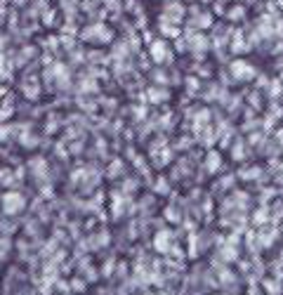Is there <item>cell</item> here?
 Returning a JSON list of instances; mask_svg holds the SVG:
<instances>
[{"label":"cell","instance_id":"6da1fadb","mask_svg":"<svg viewBox=\"0 0 283 295\" xmlns=\"http://www.w3.org/2000/svg\"><path fill=\"white\" fill-rule=\"evenodd\" d=\"M78 40L80 43H92V45H113L116 43V33L104 21H90V24H85L80 29Z\"/></svg>","mask_w":283,"mask_h":295},{"label":"cell","instance_id":"7a4b0ae2","mask_svg":"<svg viewBox=\"0 0 283 295\" xmlns=\"http://www.w3.org/2000/svg\"><path fill=\"white\" fill-rule=\"evenodd\" d=\"M38 48L36 45H21V48L14 52V66L21 69V66H29V62H38Z\"/></svg>","mask_w":283,"mask_h":295},{"label":"cell","instance_id":"3957f363","mask_svg":"<svg viewBox=\"0 0 283 295\" xmlns=\"http://www.w3.org/2000/svg\"><path fill=\"white\" fill-rule=\"evenodd\" d=\"M149 55H151V59H154L156 64H168L173 59L166 40H151V43H149Z\"/></svg>","mask_w":283,"mask_h":295},{"label":"cell","instance_id":"277c9868","mask_svg":"<svg viewBox=\"0 0 283 295\" xmlns=\"http://www.w3.org/2000/svg\"><path fill=\"white\" fill-rule=\"evenodd\" d=\"M3 208H5L7 215H17L19 210L24 208V196L17 194V191H7L3 196Z\"/></svg>","mask_w":283,"mask_h":295},{"label":"cell","instance_id":"5b68a950","mask_svg":"<svg viewBox=\"0 0 283 295\" xmlns=\"http://www.w3.org/2000/svg\"><path fill=\"white\" fill-rule=\"evenodd\" d=\"M87 64L90 66H111V55H106L104 50H87Z\"/></svg>","mask_w":283,"mask_h":295},{"label":"cell","instance_id":"8992f818","mask_svg":"<svg viewBox=\"0 0 283 295\" xmlns=\"http://www.w3.org/2000/svg\"><path fill=\"white\" fill-rule=\"evenodd\" d=\"M128 55H130L128 40H116V43H113V52H111V62H125Z\"/></svg>","mask_w":283,"mask_h":295},{"label":"cell","instance_id":"52a82bcc","mask_svg":"<svg viewBox=\"0 0 283 295\" xmlns=\"http://www.w3.org/2000/svg\"><path fill=\"white\" fill-rule=\"evenodd\" d=\"M12 116H14V95L10 93L7 97H3V104H0V121L7 123Z\"/></svg>","mask_w":283,"mask_h":295},{"label":"cell","instance_id":"ba28073f","mask_svg":"<svg viewBox=\"0 0 283 295\" xmlns=\"http://www.w3.org/2000/svg\"><path fill=\"white\" fill-rule=\"evenodd\" d=\"M147 99L151 102V104H163V102H168L170 99V93H168L166 87H149L147 90Z\"/></svg>","mask_w":283,"mask_h":295},{"label":"cell","instance_id":"9c48e42d","mask_svg":"<svg viewBox=\"0 0 283 295\" xmlns=\"http://www.w3.org/2000/svg\"><path fill=\"white\" fill-rule=\"evenodd\" d=\"M78 90H80V93H97V90H99L97 78L90 76V74L80 76V78H78Z\"/></svg>","mask_w":283,"mask_h":295},{"label":"cell","instance_id":"30bf717a","mask_svg":"<svg viewBox=\"0 0 283 295\" xmlns=\"http://www.w3.org/2000/svg\"><path fill=\"white\" fill-rule=\"evenodd\" d=\"M40 21H43V26H48V29H52V26H57V10H45L43 14H40Z\"/></svg>","mask_w":283,"mask_h":295},{"label":"cell","instance_id":"8fae6325","mask_svg":"<svg viewBox=\"0 0 283 295\" xmlns=\"http://www.w3.org/2000/svg\"><path fill=\"white\" fill-rule=\"evenodd\" d=\"M102 3H104V10H106V12L121 14V10H123V0H102Z\"/></svg>","mask_w":283,"mask_h":295},{"label":"cell","instance_id":"7c38bea8","mask_svg":"<svg viewBox=\"0 0 283 295\" xmlns=\"http://www.w3.org/2000/svg\"><path fill=\"white\" fill-rule=\"evenodd\" d=\"M191 50H201L203 52L205 48H208V38L205 36H191V45H189Z\"/></svg>","mask_w":283,"mask_h":295},{"label":"cell","instance_id":"4fadbf2b","mask_svg":"<svg viewBox=\"0 0 283 295\" xmlns=\"http://www.w3.org/2000/svg\"><path fill=\"white\" fill-rule=\"evenodd\" d=\"M151 78H154L156 85H168V76H166V71H158V69H156L154 74H151Z\"/></svg>","mask_w":283,"mask_h":295},{"label":"cell","instance_id":"5bb4252c","mask_svg":"<svg viewBox=\"0 0 283 295\" xmlns=\"http://www.w3.org/2000/svg\"><path fill=\"white\" fill-rule=\"evenodd\" d=\"M7 135H12V128H10L7 123H3V125H0V142H5Z\"/></svg>","mask_w":283,"mask_h":295},{"label":"cell","instance_id":"9a60e30c","mask_svg":"<svg viewBox=\"0 0 283 295\" xmlns=\"http://www.w3.org/2000/svg\"><path fill=\"white\" fill-rule=\"evenodd\" d=\"M7 45H10V36H0V55H3V52H7Z\"/></svg>","mask_w":283,"mask_h":295},{"label":"cell","instance_id":"2e32d148","mask_svg":"<svg viewBox=\"0 0 283 295\" xmlns=\"http://www.w3.org/2000/svg\"><path fill=\"white\" fill-rule=\"evenodd\" d=\"M12 3H14V7H26L31 0H12Z\"/></svg>","mask_w":283,"mask_h":295},{"label":"cell","instance_id":"e0dca14e","mask_svg":"<svg viewBox=\"0 0 283 295\" xmlns=\"http://www.w3.org/2000/svg\"><path fill=\"white\" fill-rule=\"evenodd\" d=\"M5 17H10V14H7V7H0V24L5 21Z\"/></svg>","mask_w":283,"mask_h":295}]
</instances>
